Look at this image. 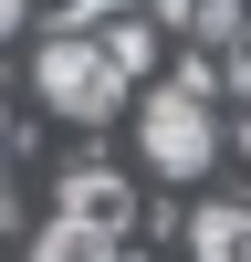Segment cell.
<instances>
[{
  "mask_svg": "<svg viewBox=\"0 0 251 262\" xmlns=\"http://www.w3.org/2000/svg\"><path fill=\"white\" fill-rule=\"evenodd\" d=\"M32 262H126V242H94V231H73V221H42Z\"/></svg>",
  "mask_w": 251,
  "mask_h": 262,
  "instance_id": "8992f818",
  "label": "cell"
},
{
  "mask_svg": "<svg viewBox=\"0 0 251 262\" xmlns=\"http://www.w3.org/2000/svg\"><path fill=\"white\" fill-rule=\"evenodd\" d=\"M32 84H42V105L73 116V126H105V116L126 105V84L105 74V53H94L84 32H53V42H42V53H32Z\"/></svg>",
  "mask_w": 251,
  "mask_h": 262,
  "instance_id": "7a4b0ae2",
  "label": "cell"
},
{
  "mask_svg": "<svg viewBox=\"0 0 251 262\" xmlns=\"http://www.w3.org/2000/svg\"><path fill=\"white\" fill-rule=\"evenodd\" d=\"M21 11H32V0H0V42H11V32H21Z\"/></svg>",
  "mask_w": 251,
  "mask_h": 262,
  "instance_id": "ba28073f",
  "label": "cell"
},
{
  "mask_svg": "<svg viewBox=\"0 0 251 262\" xmlns=\"http://www.w3.org/2000/svg\"><path fill=\"white\" fill-rule=\"evenodd\" d=\"M188 262H251V210L241 200H199L188 210Z\"/></svg>",
  "mask_w": 251,
  "mask_h": 262,
  "instance_id": "277c9868",
  "label": "cell"
},
{
  "mask_svg": "<svg viewBox=\"0 0 251 262\" xmlns=\"http://www.w3.org/2000/svg\"><path fill=\"white\" fill-rule=\"evenodd\" d=\"M0 242H11V189H0Z\"/></svg>",
  "mask_w": 251,
  "mask_h": 262,
  "instance_id": "9c48e42d",
  "label": "cell"
},
{
  "mask_svg": "<svg viewBox=\"0 0 251 262\" xmlns=\"http://www.w3.org/2000/svg\"><path fill=\"white\" fill-rule=\"evenodd\" d=\"M53 221L94 231V242H126V221H136V189L115 179V168H63V210Z\"/></svg>",
  "mask_w": 251,
  "mask_h": 262,
  "instance_id": "3957f363",
  "label": "cell"
},
{
  "mask_svg": "<svg viewBox=\"0 0 251 262\" xmlns=\"http://www.w3.org/2000/svg\"><path fill=\"white\" fill-rule=\"evenodd\" d=\"M136 158L157 168V179H199V168H220V116H209L199 95H178V84H157V95L136 105Z\"/></svg>",
  "mask_w": 251,
  "mask_h": 262,
  "instance_id": "6da1fadb",
  "label": "cell"
},
{
  "mask_svg": "<svg viewBox=\"0 0 251 262\" xmlns=\"http://www.w3.org/2000/svg\"><path fill=\"white\" fill-rule=\"evenodd\" d=\"M0 137H11V116H0Z\"/></svg>",
  "mask_w": 251,
  "mask_h": 262,
  "instance_id": "30bf717a",
  "label": "cell"
},
{
  "mask_svg": "<svg viewBox=\"0 0 251 262\" xmlns=\"http://www.w3.org/2000/svg\"><path fill=\"white\" fill-rule=\"evenodd\" d=\"M84 42L105 53V74H115V84H136L146 63H157V32H146V21H105V32H84Z\"/></svg>",
  "mask_w": 251,
  "mask_h": 262,
  "instance_id": "5b68a950",
  "label": "cell"
},
{
  "mask_svg": "<svg viewBox=\"0 0 251 262\" xmlns=\"http://www.w3.org/2000/svg\"><path fill=\"white\" fill-rule=\"evenodd\" d=\"M105 21H115V0H73V21H63V32H105Z\"/></svg>",
  "mask_w": 251,
  "mask_h": 262,
  "instance_id": "52a82bcc",
  "label": "cell"
}]
</instances>
